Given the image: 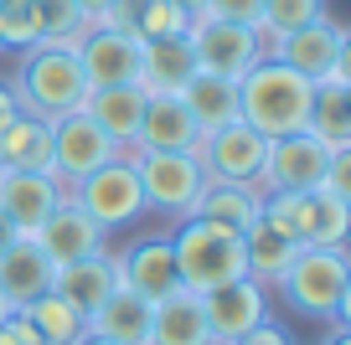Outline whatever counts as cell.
Returning <instances> with one entry per match:
<instances>
[{
    "instance_id": "1",
    "label": "cell",
    "mask_w": 351,
    "mask_h": 345,
    "mask_svg": "<svg viewBox=\"0 0 351 345\" xmlns=\"http://www.w3.org/2000/svg\"><path fill=\"white\" fill-rule=\"evenodd\" d=\"M310 98L315 83L285 67L279 57H258L248 73L238 77V119L258 129L263 140H285V134H305Z\"/></svg>"
},
{
    "instance_id": "34",
    "label": "cell",
    "mask_w": 351,
    "mask_h": 345,
    "mask_svg": "<svg viewBox=\"0 0 351 345\" xmlns=\"http://www.w3.org/2000/svg\"><path fill=\"white\" fill-rule=\"evenodd\" d=\"M42 42V31H36V11L32 0H0V52H32V47Z\"/></svg>"
},
{
    "instance_id": "12",
    "label": "cell",
    "mask_w": 351,
    "mask_h": 345,
    "mask_svg": "<svg viewBox=\"0 0 351 345\" xmlns=\"http://www.w3.org/2000/svg\"><path fill=\"white\" fill-rule=\"evenodd\" d=\"M77 67L88 77V93L93 88H119L140 77V42H134L124 26L114 21H93L83 36H77Z\"/></svg>"
},
{
    "instance_id": "31",
    "label": "cell",
    "mask_w": 351,
    "mask_h": 345,
    "mask_svg": "<svg viewBox=\"0 0 351 345\" xmlns=\"http://www.w3.org/2000/svg\"><path fill=\"white\" fill-rule=\"evenodd\" d=\"M21 314L32 320V330L42 335V345H77L88 335V314L73 309V304H67L62 294H52V289H47L42 299H32Z\"/></svg>"
},
{
    "instance_id": "39",
    "label": "cell",
    "mask_w": 351,
    "mask_h": 345,
    "mask_svg": "<svg viewBox=\"0 0 351 345\" xmlns=\"http://www.w3.org/2000/svg\"><path fill=\"white\" fill-rule=\"evenodd\" d=\"M77 5H83V16H88V21H109L119 0H77Z\"/></svg>"
},
{
    "instance_id": "5",
    "label": "cell",
    "mask_w": 351,
    "mask_h": 345,
    "mask_svg": "<svg viewBox=\"0 0 351 345\" xmlns=\"http://www.w3.org/2000/svg\"><path fill=\"white\" fill-rule=\"evenodd\" d=\"M263 222H274L295 248H346L351 232V201L326 191H269Z\"/></svg>"
},
{
    "instance_id": "27",
    "label": "cell",
    "mask_w": 351,
    "mask_h": 345,
    "mask_svg": "<svg viewBox=\"0 0 351 345\" xmlns=\"http://www.w3.org/2000/svg\"><path fill=\"white\" fill-rule=\"evenodd\" d=\"M88 335H104L114 345H145L150 335V299H140L134 289H114L99 309L88 314Z\"/></svg>"
},
{
    "instance_id": "43",
    "label": "cell",
    "mask_w": 351,
    "mask_h": 345,
    "mask_svg": "<svg viewBox=\"0 0 351 345\" xmlns=\"http://www.w3.org/2000/svg\"><path fill=\"white\" fill-rule=\"evenodd\" d=\"M171 5H181L186 16H202V11H207V0H171Z\"/></svg>"
},
{
    "instance_id": "18",
    "label": "cell",
    "mask_w": 351,
    "mask_h": 345,
    "mask_svg": "<svg viewBox=\"0 0 351 345\" xmlns=\"http://www.w3.org/2000/svg\"><path fill=\"white\" fill-rule=\"evenodd\" d=\"M202 129L186 114L181 93H150L145 98V119L140 134H134V150H197Z\"/></svg>"
},
{
    "instance_id": "25",
    "label": "cell",
    "mask_w": 351,
    "mask_h": 345,
    "mask_svg": "<svg viewBox=\"0 0 351 345\" xmlns=\"http://www.w3.org/2000/svg\"><path fill=\"white\" fill-rule=\"evenodd\" d=\"M191 216H202V222H212V227H228V232L243 238V232L263 216V191H258V186L207 181L202 196H197V206H191Z\"/></svg>"
},
{
    "instance_id": "6",
    "label": "cell",
    "mask_w": 351,
    "mask_h": 345,
    "mask_svg": "<svg viewBox=\"0 0 351 345\" xmlns=\"http://www.w3.org/2000/svg\"><path fill=\"white\" fill-rule=\"evenodd\" d=\"M145 186V206L160 212L165 222H186L191 206H197L202 186H207V170H202L197 150H124Z\"/></svg>"
},
{
    "instance_id": "9",
    "label": "cell",
    "mask_w": 351,
    "mask_h": 345,
    "mask_svg": "<svg viewBox=\"0 0 351 345\" xmlns=\"http://www.w3.org/2000/svg\"><path fill=\"white\" fill-rule=\"evenodd\" d=\"M269 57H279L285 67H295V73L310 77V83H320V77H330V73H346L351 77V36H346V26H341L330 11L315 16L310 26L285 31Z\"/></svg>"
},
{
    "instance_id": "10",
    "label": "cell",
    "mask_w": 351,
    "mask_h": 345,
    "mask_svg": "<svg viewBox=\"0 0 351 345\" xmlns=\"http://www.w3.org/2000/svg\"><path fill=\"white\" fill-rule=\"evenodd\" d=\"M197 160L207 170V181H228V186H258L263 181V160H269V140L248 124H222V129L202 134Z\"/></svg>"
},
{
    "instance_id": "30",
    "label": "cell",
    "mask_w": 351,
    "mask_h": 345,
    "mask_svg": "<svg viewBox=\"0 0 351 345\" xmlns=\"http://www.w3.org/2000/svg\"><path fill=\"white\" fill-rule=\"evenodd\" d=\"M109 21L124 26L134 42H155V36H181L191 16L181 5H171V0H119Z\"/></svg>"
},
{
    "instance_id": "11",
    "label": "cell",
    "mask_w": 351,
    "mask_h": 345,
    "mask_svg": "<svg viewBox=\"0 0 351 345\" xmlns=\"http://www.w3.org/2000/svg\"><path fill=\"white\" fill-rule=\"evenodd\" d=\"M114 155H119V144L88 119L83 108L52 119V181L62 186V191H67V186H77L83 175H93L99 165H109Z\"/></svg>"
},
{
    "instance_id": "13",
    "label": "cell",
    "mask_w": 351,
    "mask_h": 345,
    "mask_svg": "<svg viewBox=\"0 0 351 345\" xmlns=\"http://www.w3.org/2000/svg\"><path fill=\"white\" fill-rule=\"evenodd\" d=\"M202 314H207L212 340H217V345H232V340H243L253 324L269 320V289H263V283H253L248 273H243V279L217 283V289L202 294Z\"/></svg>"
},
{
    "instance_id": "8",
    "label": "cell",
    "mask_w": 351,
    "mask_h": 345,
    "mask_svg": "<svg viewBox=\"0 0 351 345\" xmlns=\"http://www.w3.org/2000/svg\"><path fill=\"white\" fill-rule=\"evenodd\" d=\"M186 42H191V57H197V73L232 77V83H238L258 57H269V47H263V36L253 31V26L217 21V16H191Z\"/></svg>"
},
{
    "instance_id": "21",
    "label": "cell",
    "mask_w": 351,
    "mask_h": 345,
    "mask_svg": "<svg viewBox=\"0 0 351 345\" xmlns=\"http://www.w3.org/2000/svg\"><path fill=\"white\" fill-rule=\"evenodd\" d=\"M119 289V268H114V248H104V253H88V258H77V263H62V268L52 273V294H62L73 309H83V314H93L109 294Z\"/></svg>"
},
{
    "instance_id": "42",
    "label": "cell",
    "mask_w": 351,
    "mask_h": 345,
    "mask_svg": "<svg viewBox=\"0 0 351 345\" xmlns=\"http://www.w3.org/2000/svg\"><path fill=\"white\" fill-rule=\"evenodd\" d=\"M11 242H16V227H11V222H5V212H0V253L11 248Z\"/></svg>"
},
{
    "instance_id": "23",
    "label": "cell",
    "mask_w": 351,
    "mask_h": 345,
    "mask_svg": "<svg viewBox=\"0 0 351 345\" xmlns=\"http://www.w3.org/2000/svg\"><path fill=\"white\" fill-rule=\"evenodd\" d=\"M191 77H197V57H191L186 31L140 42V77H134V83H140L145 93H181Z\"/></svg>"
},
{
    "instance_id": "16",
    "label": "cell",
    "mask_w": 351,
    "mask_h": 345,
    "mask_svg": "<svg viewBox=\"0 0 351 345\" xmlns=\"http://www.w3.org/2000/svg\"><path fill=\"white\" fill-rule=\"evenodd\" d=\"M36 248L52 258V268H62V263H77V258H88V253H104L109 248V232H104L73 196H62V201L52 206V216L36 227Z\"/></svg>"
},
{
    "instance_id": "29",
    "label": "cell",
    "mask_w": 351,
    "mask_h": 345,
    "mask_svg": "<svg viewBox=\"0 0 351 345\" xmlns=\"http://www.w3.org/2000/svg\"><path fill=\"white\" fill-rule=\"evenodd\" d=\"M181 103H186V114L197 119L202 134L222 129V124H238V83H232V77L197 73L186 88H181Z\"/></svg>"
},
{
    "instance_id": "14",
    "label": "cell",
    "mask_w": 351,
    "mask_h": 345,
    "mask_svg": "<svg viewBox=\"0 0 351 345\" xmlns=\"http://www.w3.org/2000/svg\"><path fill=\"white\" fill-rule=\"evenodd\" d=\"M330 150L315 134H285V140H269V160H263V181L258 191H320L326 181Z\"/></svg>"
},
{
    "instance_id": "36",
    "label": "cell",
    "mask_w": 351,
    "mask_h": 345,
    "mask_svg": "<svg viewBox=\"0 0 351 345\" xmlns=\"http://www.w3.org/2000/svg\"><path fill=\"white\" fill-rule=\"evenodd\" d=\"M326 196H341L351 201V150H330V165H326V181H320Z\"/></svg>"
},
{
    "instance_id": "17",
    "label": "cell",
    "mask_w": 351,
    "mask_h": 345,
    "mask_svg": "<svg viewBox=\"0 0 351 345\" xmlns=\"http://www.w3.org/2000/svg\"><path fill=\"white\" fill-rule=\"evenodd\" d=\"M62 196L67 191L47 170H0V212L16 227V238H36V227L52 216Z\"/></svg>"
},
{
    "instance_id": "33",
    "label": "cell",
    "mask_w": 351,
    "mask_h": 345,
    "mask_svg": "<svg viewBox=\"0 0 351 345\" xmlns=\"http://www.w3.org/2000/svg\"><path fill=\"white\" fill-rule=\"evenodd\" d=\"M315 16H326V0H263V16L253 21V31L263 36V47L274 52V42L295 26H310Z\"/></svg>"
},
{
    "instance_id": "22",
    "label": "cell",
    "mask_w": 351,
    "mask_h": 345,
    "mask_svg": "<svg viewBox=\"0 0 351 345\" xmlns=\"http://www.w3.org/2000/svg\"><path fill=\"white\" fill-rule=\"evenodd\" d=\"M145 98H150V93H145L140 83L93 88L88 103H83V114L99 124V129L119 144V155H124V150H134V134H140V119H145Z\"/></svg>"
},
{
    "instance_id": "20",
    "label": "cell",
    "mask_w": 351,
    "mask_h": 345,
    "mask_svg": "<svg viewBox=\"0 0 351 345\" xmlns=\"http://www.w3.org/2000/svg\"><path fill=\"white\" fill-rule=\"evenodd\" d=\"M52 258L36 248V238H16L11 248L0 253V294L11 309H26L32 299H42L52 289Z\"/></svg>"
},
{
    "instance_id": "26",
    "label": "cell",
    "mask_w": 351,
    "mask_h": 345,
    "mask_svg": "<svg viewBox=\"0 0 351 345\" xmlns=\"http://www.w3.org/2000/svg\"><path fill=\"white\" fill-rule=\"evenodd\" d=\"M0 170H47L52 175V119L16 114L0 129Z\"/></svg>"
},
{
    "instance_id": "32",
    "label": "cell",
    "mask_w": 351,
    "mask_h": 345,
    "mask_svg": "<svg viewBox=\"0 0 351 345\" xmlns=\"http://www.w3.org/2000/svg\"><path fill=\"white\" fill-rule=\"evenodd\" d=\"M32 11H36V31H42V42H52V47H77V36L93 26L77 0H32Z\"/></svg>"
},
{
    "instance_id": "2",
    "label": "cell",
    "mask_w": 351,
    "mask_h": 345,
    "mask_svg": "<svg viewBox=\"0 0 351 345\" xmlns=\"http://www.w3.org/2000/svg\"><path fill=\"white\" fill-rule=\"evenodd\" d=\"M274 294L310 324L351 320V258L346 248H300L295 263L279 273Z\"/></svg>"
},
{
    "instance_id": "28",
    "label": "cell",
    "mask_w": 351,
    "mask_h": 345,
    "mask_svg": "<svg viewBox=\"0 0 351 345\" xmlns=\"http://www.w3.org/2000/svg\"><path fill=\"white\" fill-rule=\"evenodd\" d=\"M295 253L300 248L279 232L274 222H263V216L243 232V268H248V279L263 283V289H274V283H279V273L295 263Z\"/></svg>"
},
{
    "instance_id": "19",
    "label": "cell",
    "mask_w": 351,
    "mask_h": 345,
    "mask_svg": "<svg viewBox=\"0 0 351 345\" xmlns=\"http://www.w3.org/2000/svg\"><path fill=\"white\" fill-rule=\"evenodd\" d=\"M145 345H217L212 330H207V314H202V294L176 289L165 299H155Z\"/></svg>"
},
{
    "instance_id": "3",
    "label": "cell",
    "mask_w": 351,
    "mask_h": 345,
    "mask_svg": "<svg viewBox=\"0 0 351 345\" xmlns=\"http://www.w3.org/2000/svg\"><path fill=\"white\" fill-rule=\"evenodd\" d=\"M11 93L36 119H62V114H77V108L88 103V77H83V67H77L73 47L36 42L32 52H21Z\"/></svg>"
},
{
    "instance_id": "44",
    "label": "cell",
    "mask_w": 351,
    "mask_h": 345,
    "mask_svg": "<svg viewBox=\"0 0 351 345\" xmlns=\"http://www.w3.org/2000/svg\"><path fill=\"white\" fill-rule=\"evenodd\" d=\"M77 345H114V340H104V335H83Z\"/></svg>"
},
{
    "instance_id": "38",
    "label": "cell",
    "mask_w": 351,
    "mask_h": 345,
    "mask_svg": "<svg viewBox=\"0 0 351 345\" xmlns=\"http://www.w3.org/2000/svg\"><path fill=\"white\" fill-rule=\"evenodd\" d=\"M232 345H295V335H289L285 324H279L274 314H269L263 324H253V330L243 335V340H232Z\"/></svg>"
},
{
    "instance_id": "35",
    "label": "cell",
    "mask_w": 351,
    "mask_h": 345,
    "mask_svg": "<svg viewBox=\"0 0 351 345\" xmlns=\"http://www.w3.org/2000/svg\"><path fill=\"white\" fill-rule=\"evenodd\" d=\"M202 16H217V21H238V26H253L263 16V0H207Z\"/></svg>"
},
{
    "instance_id": "41",
    "label": "cell",
    "mask_w": 351,
    "mask_h": 345,
    "mask_svg": "<svg viewBox=\"0 0 351 345\" xmlns=\"http://www.w3.org/2000/svg\"><path fill=\"white\" fill-rule=\"evenodd\" d=\"M320 345H351V330L346 324H326V340Z\"/></svg>"
},
{
    "instance_id": "40",
    "label": "cell",
    "mask_w": 351,
    "mask_h": 345,
    "mask_svg": "<svg viewBox=\"0 0 351 345\" xmlns=\"http://www.w3.org/2000/svg\"><path fill=\"white\" fill-rule=\"evenodd\" d=\"M21 114V103H16V93H11V83H0V129Z\"/></svg>"
},
{
    "instance_id": "15",
    "label": "cell",
    "mask_w": 351,
    "mask_h": 345,
    "mask_svg": "<svg viewBox=\"0 0 351 345\" xmlns=\"http://www.w3.org/2000/svg\"><path fill=\"white\" fill-rule=\"evenodd\" d=\"M114 268L119 283L134 289L140 299H165V294L181 289V273H176V253H171V232H155V238H134L130 248L114 253Z\"/></svg>"
},
{
    "instance_id": "7",
    "label": "cell",
    "mask_w": 351,
    "mask_h": 345,
    "mask_svg": "<svg viewBox=\"0 0 351 345\" xmlns=\"http://www.w3.org/2000/svg\"><path fill=\"white\" fill-rule=\"evenodd\" d=\"M67 196H73L104 232H124V227H134L145 212H150V206H145V186H140V175H134L130 155H114L109 165H99L93 175H83L77 186H67Z\"/></svg>"
},
{
    "instance_id": "24",
    "label": "cell",
    "mask_w": 351,
    "mask_h": 345,
    "mask_svg": "<svg viewBox=\"0 0 351 345\" xmlns=\"http://www.w3.org/2000/svg\"><path fill=\"white\" fill-rule=\"evenodd\" d=\"M305 134H315L326 150H351V77L346 73H330L315 83Z\"/></svg>"
},
{
    "instance_id": "37",
    "label": "cell",
    "mask_w": 351,
    "mask_h": 345,
    "mask_svg": "<svg viewBox=\"0 0 351 345\" xmlns=\"http://www.w3.org/2000/svg\"><path fill=\"white\" fill-rule=\"evenodd\" d=\"M0 345H42V335L32 330V320H26L21 309H11L0 320Z\"/></svg>"
},
{
    "instance_id": "45",
    "label": "cell",
    "mask_w": 351,
    "mask_h": 345,
    "mask_svg": "<svg viewBox=\"0 0 351 345\" xmlns=\"http://www.w3.org/2000/svg\"><path fill=\"white\" fill-rule=\"evenodd\" d=\"M5 314H11V304H5V294H0V320H5Z\"/></svg>"
},
{
    "instance_id": "4",
    "label": "cell",
    "mask_w": 351,
    "mask_h": 345,
    "mask_svg": "<svg viewBox=\"0 0 351 345\" xmlns=\"http://www.w3.org/2000/svg\"><path fill=\"white\" fill-rule=\"evenodd\" d=\"M171 253H176V273H181V289L207 294L217 283L243 279V238L228 232V227H212L202 216H186V222L171 227Z\"/></svg>"
}]
</instances>
